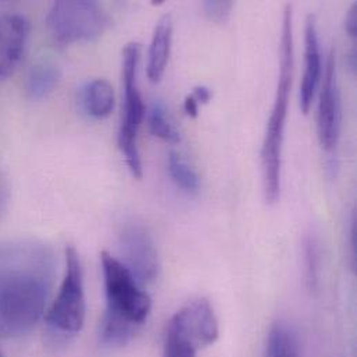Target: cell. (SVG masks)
Instances as JSON below:
<instances>
[{
    "mask_svg": "<svg viewBox=\"0 0 357 357\" xmlns=\"http://www.w3.org/2000/svg\"><path fill=\"white\" fill-rule=\"evenodd\" d=\"M141 60V45L128 43L123 50V82L124 110L119 131V146L124 155L131 174L142 178L144 169L138 151V132L145 116V105L138 86V66Z\"/></svg>",
    "mask_w": 357,
    "mask_h": 357,
    "instance_id": "277c9868",
    "label": "cell"
},
{
    "mask_svg": "<svg viewBox=\"0 0 357 357\" xmlns=\"http://www.w3.org/2000/svg\"><path fill=\"white\" fill-rule=\"evenodd\" d=\"M85 294L82 266L75 248L66 249V275L60 292L46 313V323L61 334H77L85 323Z\"/></svg>",
    "mask_w": 357,
    "mask_h": 357,
    "instance_id": "8992f818",
    "label": "cell"
},
{
    "mask_svg": "<svg viewBox=\"0 0 357 357\" xmlns=\"http://www.w3.org/2000/svg\"><path fill=\"white\" fill-rule=\"evenodd\" d=\"M169 173L182 190L196 193L200 188V178L196 172L181 158L177 152L169 155Z\"/></svg>",
    "mask_w": 357,
    "mask_h": 357,
    "instance_id": "2e32d148",
    "label": "cell"
},
{
    "mask_svg": "<svg viewBox=\"0 0 357 357\" xmlns=\"http://www.w3.org/2000/svg\"><path fill=\"white\" fill-rule=\"evenodd\" d=\"M54 277L50 249L38 242L0 245V337L31 331L45 312Z\"/></svg>",
    "mask_w": 357,
    "mask_h": 357,
    "instance_id": "6da1fadb",
    "label": "cell"
},
{
    "mask_svg": "<svg viewBox=\"0 0 357 357\" xmlns=\"http://www.w3.org/2000/svg\"><path fill=\"white\" fill-rule=\"evenodd\" d=\"M149 130L152 135L160 138L169 144H178L179 132L170 121L162 103H155L149 112Z\"/></svg>",
    "mask_w": 357,
    "mask_h": 357,
    "instance_id": "e0dca14e",
    "label": "cell"
},
{
    "mask_svg": "<svg viewBox=\"0 0 357 357\" xmlns=\"http://www.w3.org/2000/svg\"><path fill=\"white\" fill-rule=\"evenodd\" d=\"M183 110L185 113L192 117V119H196L199 116V103L195 100V98L192 95H188L185 98V102H183Z\"/></svg>",
    "mask_w": 357,
    "mask_h": 357,
    "instance_id": "44dd1931",
    "label": "cell"
},
{
    "mask_svg": "<svg viewBox=\"0 0 357 357\" xmlns=\"http://www.w3.org/2000/svg\"><path fill=\"white\" fill-rule=\"evenodd\" d=\"M120 246L124 255V266L131 271L139 285L153 282L159 275V257L153 239L139 224L130 222L123 227Z\"/></svg>",
    "mask_w": 357,
    "mask_h": 357,
    "instance_id": "ba28073f",
    "label": "cell"
},
{
    "mask_svg": "<svg viewBox=\"0 0 357 357\" xmlns=\"http://www.w3.org/2000/svg\"><path fill=\"white\" fill-rule=\"evenodd\" d=\"M345 29L352 39L357 38V3H354L345 18Z\"/></svg>",
    "mask_w": 357,
    "mask_h": 357,
    "instance_id": "d6986e66",
    "label": "cell"
},
{
    "mask_svg": "<svg viewBox=\"0 0 357 357\" xmlns=\"http://www.w3.org/2000/svg\"><path fill=\"white\" fill-rule=\"evenodd\" d=\"M60 68L49 61L35 64L26 77V93L32 100H42L49 96L60 82Z\"/></svg>",
    "mask_w": 357,
    "mask_h": 357,
    "instance_id": "4fadbf2b",
    "label": "cell"
},
{
    "mask_svg": "<svg viewBox=\"0 0 357 357\" xmlns=\"http://www.w3.org/2000/svg\"><path fill=\"white\" fill-rule=\"evenodd\" d=\"M110 24L109 15L96 1L61 0L52 4L46 25L60 45L91 42L103 35Z\"/></svg>",
    "mask_w": 357,
    "mask_h": 357,
    "instance_id": "5b68a950",
    "label": "cell"
},
{
    "mask_svg": "<svg viewBox=\"0 0 357 357\" xmlns=\"http://www.w3.org/2000/svg\"><path fill=\"white\" fill-rule=\"evenodd\" d=\"M195 100L199 103V105H207L210 100H211V96H213V92L210 88L204 86V85H197L193 88L192 93H190Z\"/></svg>",
    "mask_w": 357,
    "mask_h": 357,
    "instance_id": "ffe728a7",
    "label": "cell"
},
{
    "mask_svg": "<svg viewBox=\"0 0 357 357\" xmlns=\"http://www.w3.org/2000/svg\"><path fill=\"white\" fill-rule=\"evenodd\" d=\"M232 7H234L232 1H218V0L208 1L207 0L203 3V11L207 15V18L218 24L225 22L228 20Z\"/></svg>",
    "mask_w": 357,
    "mask_h": 357,
    "instance_id": "ac0fdd59",
    "label": "cell"
},
{
    "mask_svg": "<svg viewBox=\"0 0 357 357\" xmlns=\"http://www.w3.org/2000/svg\"><path fill=\"white\" fill-rule=\"evenodd\" d=\"M294 11L292 4L284 7L281 43H280V77L275 91V99L266 127L261 146V172L266 202L274 204L281 193V167L282 144L285 123L288 116L289 96L294 79Z\"/></svg>",
    "mask_w": 357,
    "mask_h": 357,
    "instance_id": "3957f363",
    "label": "cell"
},
{
    "mask_svg": "<svg viewBox=\"0 0 357 357\" xmlns=\"http://www.w3.org/2000/svg\"><path fill=\"white\" fill-rule=\"evenodd\" d=\"M82 105L85 112L93 119H106L116 105L114 89L106 79H93L82 91Z\"/></svg>",
    "mask_w": 357,
    "mask_h": 357,
    "instance_id": "7c38bea8",
    "label": "cell"
},
{
    "mask_svg": "<svg viewBox=\"0 0 357 357\" xmlns=\"http://www.w3.org/2000/svg\"><path fill=\"white\" fill-rule=\"evenodd\" d=\"M303 267L305 281L309 291L316 292L320 285L321 274V249L316 235L309 234L303 239Z\"/></svg>",
    "mask_w": 357,
    "mask_h": 357,
    "instance_id": "9a60e30c",
    "label": "cell"
},
{
    "mask_svg": "<svg viewBox=\"0 0 357 357\" xmlns=\"http://www.w3.org/2000/svg\"><path fill=\"white\" fill-rule=\"evenodd\" d=\"M29 33L28 21L20 14L0 15V81L18 66Z\"/></svg>",
    "mask_w": 357,
    "mask_h": 357,
    "instance_id": "9c48e42d",
    "label": "cell"
},
{
    "mask_svg": "<svg viewBox=\"0 0 357 357\" xmlns=\"http://www.w3.org/2000/svg\"><path fill=\"white\" fill-rule=\"evenodd\" d=\"M342 127V107L341 92L337 74L335 50H331L324 71V81L320 93V105L317 114V132L321 148L333 153L335 152Z\"/></svg>",
    "mask_w": 357,
    "mask_h": 357,
    "instance_id": "52a82bcc",
    "label": "cell"
},
{
    "mask_svg": "<svg viewBox=\"0 0 357 357\" xmlns=\"http://www.w3.org/2000/svg\"><path fill=\"white\" fill-rule=\"evenodd\" d=\"M321 52L314 15H309L305 24V73L301 84V109L307 114L312 109L316 91L321 79Z\"/></svg>",
    "mask_w": 357,
    "mask_h": 357,
    "instance_id": "30bf717a",
    "label": "cell"
},
{
    "mask_svg": "<svg viewBox=\"0 0 357 357\" xmlns=\"http://www.w3.org/2000/svg\"><path fill=\"white\" fill-rule=\"evenodd\" d=\"M102 267L107 310L102 320L100 337L106 345L130 342L152 310V299L139 288L131 271L107 252H102Z\"/></svg>",
    "mask_w": 357,
    "mask_h": 357,
    "instance_id": "7a4b0ae2",
    "label": "cell"
},
{
    "mask_svg": "<svg viewBox=\"0 0 357 357\" xmlns=\"http://www.w3.org/2000/svg\"><path fill=\"white\" fill-rule=\"evenodd\" d=\"M264 357H301V345L296 333L288 323L277 321L270 328Z\"/></svg>",
    "mask_w": 357,
    "mask_h": 357,
    "instance_id": "5bb4252c",
    "label": "cell"
},
{
    "mask_svg": "<svg viewBox=\"0 0 357 357\" xmlns=\"http://www.w3.org/2000/svg\"><path fill=\"white\" fill-rule=\"evenodd\" d=\"M173 43V18L172 15H165L156 24L153 31L152 42L148 52V66L146 74L151 82L158 84L165 75L169 64Z\"/></svg>",
    "mask_w": 357,
    "mask_h": 357,
    "instance_id": "8fae6325",
    "label": "cell"
}]
</instances>
